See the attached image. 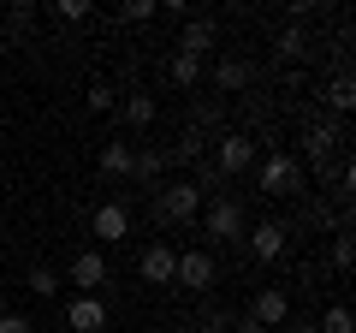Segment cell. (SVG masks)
Instances as JSON below:
<instances>
[{"label": "cell", "mask_w": 356, "mask_h": 333, "mask_svg": "<svg viewBox=\"0 0 356 333\" xmlns=\"http://www.w3.org/2000/svg\"><path fill=\"white\" fill-rule=\"evenodd\" d=\"M255 185H261V196H297L303 191V166H297V155H285V149H267L261 161H255Z\"/></svg>", "instance_id": "obj_1"}, {"label": "cell", "mask_w": 356, "mask_h": 333, "mask_svg": "<svg viewBox=\"0 0 356 333\" xmlns=\"http://www.w3.org/2000/svg\"><path fill=\"white\" fill-rule=\"evenodd\" d=\"M196 220H202V232H208L214 244H243V232H250V220H243V203H238V196H226V191L208 196Z\"/></svg>", "instance_id": "obj_2"}, {"label": "cell", "mask_w": 356, "mask_h": 333, "mask_svg": "<svg viewBox=\"0 0 356 333\" xmlns=\"http://www.w3.org/2000/svg\"><path fill=\"white\" fill-rule=\"evenodd\" d=\"M202 203H208V196L196 191L191 179H172V185H161V191H154V215H161L166 226H191V220L202 215Z\"/></svg>", "instance_id": "obj_3"}, {"label": "cell", "mask_w": 356, "mask_h": 333, "mask_svg": "<svg viewBox=\"0 0 356 333\" xmlns=\"http://www.w3.org/2000/svg\"><path fill=\"white\" fill-rule=\"evenodd\" d=\"M255 161H261V143L250 137V131H226L214 149V173L220 179H238V173H255Z\"/></svg>", "instance_id": "obj_4"}, {"label": "cell", "mask_w": 356, "mask_h": 333, "mask_svg": "<svg viewBox=\"0 0 356 333\" xmlns=\"http://www.w3.org/2000/svg\"><path fill=\"white\" fill-rule=\"evenodd\" d=\"M214 280H220V262L208 256V250H178V262H172V286L178 292H208Z\"/></svg>", "instance_id": "obj_5"}, {"label": "cell", "mask_w": 356, "mask_h": 333, "mask_svg": "<svg viewBox=\"0 0 356 333\" xmlns=\"http://www.w3.org/2000/svg\"><path fill=\"white\" fill-rule=\"evenodd\" d=\"M243 244H250V256H255V262H280V256H285V244H291V220H261V226L243 232Z\"/></svg>", "instance_id": "obj_6"}, {"label": "cell", "mask_w": 356, "mask_h": 333, "mask_svg": "<svg viewBox=\"0 0 356 333\" xmlns=\"http://www.w3.org/2000/svg\"><path fill=\"white\" fill-rule=\"evenodd\" d=\"M60 280H65V286H77V297H89L95 286H107V256H102V250H77L72 268H65Z\"/></svg>", "instance_id": "obj_7"}, {"label": "cell", "mask_w": 356, "mask_h": 333, "mask_svg": "<svg viewBox=\"0 0 356 333\" xmlns=\"http://www.w3.org/2000/svg\"><path fill=\"white\" fill-rule=\"evenodd\" d=\"M214 48H220V24H214V18H191V24L178 30V48H172V54H191V60H208Z\"/></svg>", "instance_id": "obj_8"}, {"label": "cell", "mask_w": 356, "mask_h": 333, "mask_svg": "<svg viewBox=\"0 0 356 333\" xmlns=\"http://www.w3.org/2000/svg\"><path fill=\"white\" fill-rule=\"evenodd\" d=\"M250 321H261L267 333H280L285 321H291V297H285L280 286H267V292H255V304H250Z\"/></svg>", "instance_id": "obj_9"}, {"label": "cell", "mask_w": 356, "mask_h": 333, "mask_svg": "<svg viewBox=\"0 0 356 333\" xmlns=\"http://www.w3.org/2000/svg\"><path fill=\"white\" fill-rule=\"evenodd\" d=\"M65 327H72V333H102V327H107V304H102L95 292H89V297H72V304H65Z\"/></svg>", "instance_id": "obj_10"}, {"label": "cell", "mask_w": 356, "mask_h": 333, "mask_svg": "<svg viewBox=\"0 0 356 333\" xmlns=\"http://www.w3.org/2000/svg\"><path fill=\"white\" fill-rule=\"evenodd\" d=\"M172 262H178V250H172V244H149V250L137 256L143 286H172Z\"/></svg>", "instance_id": "obj_11"}, {"label": "cell", "mask_w": 356, "mask_h": 333, "mask_svg": "<svg viewBox=\"0 0 356 333\" xmlns=\"http://www.w3.org/2000/svg\"><path fill=\"white\" fill-rule=\"evenodd\" d=\"M89 232H95V238H107V244L131 238V208H125V203H102L95 215H89Z\"/></svg>", "instance_id": "obj_12"}, {"label": "cell", "mask_w": 356, "mask_h": 333, "mask_svg": "<svg viewBox=\"0 0 356 333\" xmlns=\"http://www.w3.org/2000/svg\"><path fill=\"white\" fill-rule=\"evenodd\" d=\"M214 84L226 95H238V90H250V84H255V65L238 60V54H220V60H214Z\"/></svg>", "instance_id": "obj_13"}, {"label": "cell", "mask_w": 356, "mask_h": 333, "mask_svg": "<svg viewBox=\"0 0 356 333\" xmlns=\"http://www.w3.org/2000/svg\"><path fill=\"white\" fill-rule=\"evenodd\" d=\"M131 161H137V143H131V137L102 143V155H95V166H102L107 179H131Z\"/></svg>", "instance_id": "obj_14"}, {"label": "cell", "mask_w": 356, "mask_h": 333, "mask_svg": "<svg viewBox=\"0 0 356 333\" xmlns=\"http://www.w3.org/2000/svg\"><path fill=\"white\" fill-rule=\"evenodd\" d=\"M119 119H125L131 131H149L154 119H161V107H154V95H143V90H131V95H119V107H113Z\"/></svg>", "instance_id": "obj_15"}, {"label": "cell", "mask_w": 356, "mask_h": 333, "mask_svg": "<svg viewBox=\"0 0 356 333\" xmlns=\"http://www.w3.org/2000/svg\"><path fill=\"white\" fill-rule=\"evenodd\" d=\"M273 60H280V65L309 60V30H303V24H285L280 36H273Z\"/></svg>", "instance_id": "obj_16"}, {"label": "cell", "mask_w": 356, "mask_h": 333, "mask_svg": "<svg viewBox=\"0 0 356 333\" xmlns=\"http://www.w3.org/2000/svg\"><path fill=\"white\" fill-rule=\"evenodd\" d=\"M303 143H309V161H315V166H327V161H332V149H339V125H332V119H315Z\"/></svg>", "instance_id": "obj_17"}, {"label": "cell", "mask_w": 356, "mask_h": 333, "mask_svg": "<svg viewBox=\"0 0 356 333\" xmlns=\"http://www.w3.org/2000/svg\"><path fill=\"white\" fill-rule=\"evenodd\" d=\"M166 155V166H196L202 161V131H184V137L172 143V149H161Z\"/></svg>", "instance_id": "obj_18"}, {"label": "cell", "mask_w": 356, "mask_h": 333, "mask_svg": "<svg viewBox=\"0 0 356 333\" xmlns=\"http://www.w3.org/2000/svg\"><path fill=\"white\" fill-rule=\"evenodd\" d=\"M161 173H166V155H161V149H137L131 179H137V185H161Z\"/></svg>", "instance_id": "obj_19"}, {"label": "cell", "mask_w": 356, "mask_h": 333, "mask_svg": "<svg viewBox=\"0 0 356 333\" xmlns=\"http://www.w3.org/2000/svg\"><path fill=\"white\" fill-rule=\"evenodd\" d=\"M166 77H172L178 90H196V84H202V60H191V54H172V60H166Z\"/></svg>", "instance_id": "obj_20"}, {"label": "cell", "mask_w": 356, "mask_h": 333, "mask_svg": "<svg viewBox=\"0 0 356 333\" xmlns=\"http://www.w3.org/2000/svg\"><path fill=\"white\" fill-rule=\"evenodd\" d=\"M321 95H327V107H332V114H350V107H356V84H350V72H339Z\"/></svg>", "instance_id": "obj_21"}, {"label": "cell", "mask_w": 356, "mask_h": 333, "mask_svg": "<svg viewBox=\"0 0 356 333\" xmlns=\"http://www.w3.org/2000/svg\"><path fill=\"white\" fill-rule=\"evenodd\" d=\"M149 18H161V0H125L119 6V24H149Z\"/></svg>", "instance_id": "obj_22"}, {"label": "cell", "mask_w": 356, "mask_h": 333, "mask_svg": "<svg viewBox=\"0 0 356 333\" xmlns=\"http://www.w3.org/2000/svg\"><path fill=\"white\" fill-rule=\"evenodd\" d=\"M356 321H350V304H327V316L315 321V333H350Z\"/></svg>", "instance_id": "obj_23"}, {"label": "cell", "mask_w": 356, "mask_h": 333, "mask_svg": "<svg viewBox=\"0 0 356 333\" xmlns=\"http://www.w3.org/2000/svg\"><path fill=\"white\" fill-rule=\"evenodd\" d=\"M83 107H89V114H113V107H119V90H113V84H89Z\"/></svg>", "instance_id": "obj_24"}, {"label": "cell", "mask_w": 356, "mask_h": 333, "mask_svg": "<svg viewBox=\"0 0 356 333\" xmlns=\"http://www.w3.org/2000/svg\"><path fill=\"white\" fill-rule=\"evenodd\" d=\"M30 292H36V297H60L65 280H60L54 268H30Z\"/></svg>", "instance_id": "obj_25"}, {"label": "cell", "mask_w": 356, "mask_h": 333, "mask_svg": "<svg viewBox=\"0 0 356 333\" xmlns=\"http://www.w3.org/2000/svg\"><path fill=\"white\" fill-rule=\"evenodd\" d=\"M54 18H60V24H83V18H89V0H60Z\"/></svg>", "instance_id": "obj_26"}, {"label": "cell", "mask_w": 356, "mask_h": 333, "mask_svg": "<svg viewBox=\"0 0 356 333\" xmlns=\"http://www.w3.org/2000/svg\"><path fill=\"white\" fill-rule=\"evenodd\" d=\"M350 262H356V244L339 232V238H332V268H339V274H350Z\"/></svg>", "instance_id": "obj_27"}, {"label": "cell", "mask_w": 356, "mask_h": 333, "mask_svg": "<svg viewBox=\"0 0 356 333\" xmlns=\"http://www.w3.org/2000/svg\"><path fill=\"white\" fill-rule=\"evenodd\" d=\"M0 333H36V321L18 316V309H6V316H0Z\"/></svg>", "instance_id": "obj_28"}, {"label": "cell", "mask_w": 356, "mask_h": 333, "mask_svg": "<svg viewBox=\"0 0 356 333\" xmlns=\"http://www.w3.org/2000/svg\"><path fill=\"white\" fill-rule=\"evenodd\" d=\"M202 321H208V327H214V333H232V321H238V316H226V309H208Z\"/></svg>", "instance_id": "obj_29"}, {"label": "cell", "mask_w": 356, "mask_h": 333, "mask_svg": "<svg viewBox=\"0 0 356 333\" xmlns=\"http://www.w3.org/2000/svg\"><path fill=\"white\" fill-rule=\"evenodd\" d=\"M232 333H267V327H261V321H250V316H238V321H232Z\"/></svg>", "instance_id": "obj_30"}, {"label": "cell", "mask_w": 356, "mask_h": 333, "mask_svg": "<svg viewBox=\"0 0 356 333\" xmlns=\"http://www.w3.org/2000/svg\"><path fill=\"white\" fill-rule=\"evenodd\" d=\"M280 333H315V321H309V316H303V321H285Z\"/></svg>", "instance_id": "obj_31"}]
</instances>
